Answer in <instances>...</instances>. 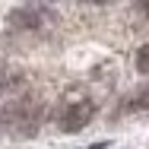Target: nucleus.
Listing matches in <instances>:
<instances>
[{"label":"nucleus","instance_id":"obj_3","mask_svg":"<svg viewBox=\"0 0 149 149\" xmlns=\"http://www.w3.org/2000/svg\"><path fill=\"white\" fill-rule=\"evenodd\" d=\"M26 83V73L16 67H0V92H13Z\"/></svg>","mask_w":149,"mask_h":149},{"label":"nucleus","instance_id":"obj_6","mask_svg":"<svg viewBox=\"0 0 149 149\" xmlns=\"http://www.w3.org/2000/svg\"><path fill=\"white\" fill-rule=\"evenodd\" d=\"M86 3H108V0H86Z\"/></svg>","mask_w":149,"mask_h":149},{"label":"nucleus","instance_id":"obj_4","mask_svg":"<svg viewBox=\"0 0 149 149\" xmlns=\"http://www.w3.org/2000/svg\"><path fill=\"white\" fill-rule=\"evenodd\" d=\"M120 111H149V92L136 95V98H127V102L120 105Z\"/></svg>","mask_w":149,"mask_h":149},{"label":"nucleus","instance_id":"obj_1","mask_svg":"<svg viewBox=\"0 0 149 149\" xmlns=\"http://www.w3.org/2000/svg\"><path fill=\"white\" fill-rule=\"evenodd\" d=\"M92 102H79V105H73V108H67V114L60 118V127L70 133V130H83L86 124L92 120Z\"/></svg>","mask_w":149,"mask_h":149},{"label":"nucleus","instance_id":"obj_5","mask_svg":"<svg viewBox=\"0 0 149 149\" xmlns=\"http://www.w3.org/2000/svg\"><path fill=\"white\" fill-rule=\"evenodd\" d=\"M136 70L140 73H149V48H140L136 51Z\"/></svg>","mask_w":149,"mask_h":149},{"label":"nucleus","instance_id":"obj_2","mask_svg":"<svg viewBox=\"0 0 149 149\" xmlns=\"http://www.w3.org/2000/svg\"><path fill=\"white\" fill-rule=\"evenodd\" d=\"M41 13H35V10H13L10 13V26L13 29H26V32H35L41 29Z\"/></svg>","mask_w":149,"mask_h":149}]
</instances>
